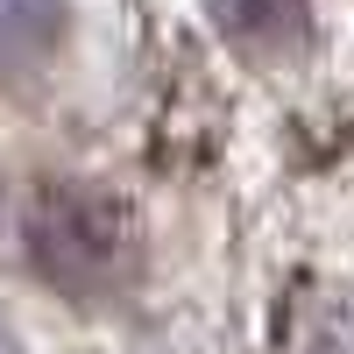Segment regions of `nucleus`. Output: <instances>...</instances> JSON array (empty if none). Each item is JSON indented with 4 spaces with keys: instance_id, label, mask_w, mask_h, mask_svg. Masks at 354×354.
I'll list each match as a JSON object with an SVG mask.
<instances>
[{
    "instance_id": "f03ea898",
    "label": "nucleus",
    "mask_w": 354,
    "mask_h": 354,
    "mask_svg": "<svg viewBox=\"0 0 354 354\" xmlns=\"http://www.w3.org/2000/svg\"><path fill=\"white\" fill-rule=\"evenodd\" d=\"M213 21L248 50H283L305 36V0H205Z\"/></svg>"
},
{
    "instance_id": "f257e3e1",
    "label": "nucleus",
    "mask_w": 354,
    "mask_h": 354,
    "mask_svg": "<svg viewBox=\"0 0 354 354\" xmlns=\"http://www.w3.org/2000/svg\"><path fill=\"white\" fill-rule=\"evenodd\" d=\"M28 262L71 298H100L128 270V213L106 192L50 185L28 213Z\"/></svg>"
},
{
    "instance_id": "7ed1b4c3",
    "label": "nucleus",
    "mask_w": 354,
    "mask_h": 354,
    "mask_svg": "<svg viewBox=\"0 0 354 354\" xmlns=\"http://www.w3.org/2000/svg\"><path fill=\"white\" fill-rule=\"evenodd\" d=\"M0 354H21V347H15V333H8V326H0Z\"/></svg>"
}]
</instances>
